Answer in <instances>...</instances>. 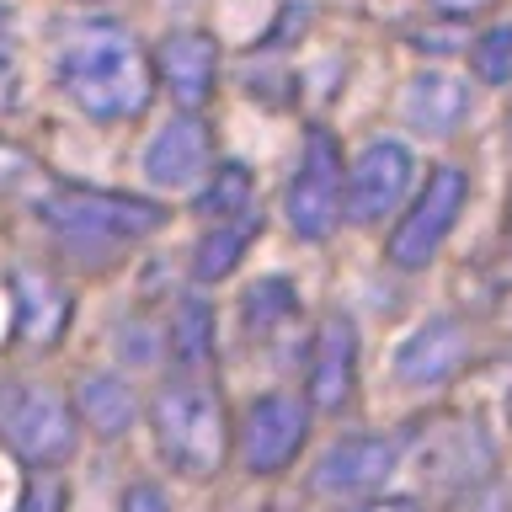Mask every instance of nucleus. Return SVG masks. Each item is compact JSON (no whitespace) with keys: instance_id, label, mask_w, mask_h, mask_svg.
<instances>
[{"instance_id":"obj_1","label":"nucleus","mask_w":512,"mask_h":512,"mask_svg":"<svg viewBox=\"0 0 512 512\" xmlns=\"http://www.w3.org/2000/svg\"><path fill=\"white\" fill-rule=\"evenodd\" d=\"M59 86L86 118L118 123V118H139V112L150 107L155 64L144 59L139 38L123 22L96 16V22L70 27V38H64Z\"/></svg>"},{"instance_id":"obj_2","label":"nucleus","mask_w":512,"mask_h":512,"mask_svg":"<svg viewBox=\"0 0 512 512\" xmlns=\"http://www.w3.org/2000/svg\"><path fill=\"white\" fill-rule=\"evenodd\" d=\"M38 219L54 230L64 256L107 267L134 240L155 235L166 224V208L144 198H123V192H102V187H48L38 198Z\"/></svg>"},{"instance_id":"obj_3","label":"nucleus","mask_w":512,"mask_h":512,"mask_svg":"<svg viewBox=\"0 0 512 512\" xmlns=\"http://www.w3.org/2000/svg\"><path fill=\"white\" fill-rule=\"evenodd\" d=\"M150 422L171 470H182L187 480L219 475L224 454H230V416H224L219 390H208L198 379L166 384L150 406Z\"/></svg>"},{"instance_id":"obj_4","label":"nucleus","mask_w":512,"mask_h":512,"mask_svg":"<svg viewBox=\"0 0 512 512\" xmlns=\"http://www.w3.org/2000/svg\"><path fill=\"white\" fill-rule=\"evenodd\" d=\"M0 443L32 470H54L75 448V411L54 384L6 379L0 384Z\"/></svg>"},{"instance_id":"obj_5","label":"nucleus","mask_w":512,"mask_h":512,"mask_svg":"<svg viewBox=\"0 0 512 512\" xmlns=\"http://www.w3.org/2000/svg\"><path fill=\"white\" fill-rule=\"evenodd\" d=\"M336 219H342V150L326 128H310L299 171L288 182V224L299 240H326Z\"/></svg>"},{"instance_id":"obj_6","label":"nucleus","mask_w":512,"mask_h":512,"mask_svg":"<svg viewBox=\"0 0 512 512\" xmlns=\"http://www.w3.org/2000/svg\"><path fill=\"white\" fill-rule=\"evenodd\" d=\"M464 198H470V176H464L459 166H438V171H432L427 187L416 192L411 214L395 224V235H390V262L406 267V272L427 267L432 256H438V246L448 240V230H454Z\"/></svg>"},{"instance_id":"obj_7","label":"nucleus","mask_w":512,"mask_h":512,"mask_svg":"<svg viewBox=\"0 0 512 512\" xmlns=\"http://www.w3.org/2000/svg\"><path fill=\"white\" fill-rule=\"evenodd\" d=\"M304 432H310V406H299L294 395H262L240 427V459L251 475H278L304 448Z\"/></svg>"},{"instance_id":"obj_8","label":"nucleus","mask_w":512,"mask_h":512,"mask_svg":"<svg viewBox=\"0 0 512 512\" xmlns=\"http://www.w3.org/2000/svg\"><path fill=\"white\" fill-rule=\"evenodd\" d=\"M411 171H416V166H411V150H406V144H395V139L363 144V155L352 160V171H347V219H352V224L384 219L400 198H406Z\"/></svg>"},{"instance_id":"obj_9","label":"nucleus","mask_w":512,"mask_h":512,"mask_svg":"<svg viewBox=\"0 0 512 512\" xmlns=\"http://www.w3.org/2000/svg\"><path fill=\"white\" fill-rule=\"evenodd\" d=\"M422 475L432 486L475 491L491 480V443L475 422H438L422 432Z\"/></svg>"},{"instance_id":"obj_10","label":"nucleus","mask_w":512,"mask_h":512,"mask_svg":"<svg viewBox=\"0 0 512 512\" xmlns=\"http://www.w3.org/2000/svg\"><path fill=\"white\" fill-rule=\"evenodd\" d=\"M400 454H406L400 438H347V443H336V448L320 454L315 491H326V496L374 491V486H384V480L400 470Z\"/></svg>"},{"instance_id":"obj_11","label":"nucleus","mask_w":512,"mask_h":512,"mask_svg":"<svg viewBox=\"0 0 512 512\" xmlns=\"http://www.w3.org/2000/svg\"><path fill=\"white\" fill-rule=\"evenodd\" d=\"M470 358V326L454 315H438L427 326H416L395 352V374L406 384H443L448 374H459Z\"/></svg>"},{"instance_id":"obj_12","label":"nucleus","mask_w":512,"mask_h":512,"mask_svg":"<svg viewBox=\"0 0 512 512\" xmlns=\"http://www.w3.org/2000/svg\"><path fill=\"white\" fill-rule=\"evenodd\" d=\"M208 155H214V139H208L203 118H171L144 150V176L155 187H192L208 171Z\"/></svg>"},{"instance_id":"obj_13","label":"nucleus","mask_w":512,"mask_h":512,"mask_svg":"<svg viewBox=\"0 0 512 512\" xmlns=\"http://www.w3.org/2000/svg\"><path fill=\"white\" fill-rule=\"evenodd\" d=\"M358 379V331L347 315H326L310 347V400L320 411H336Z\"/></svg>"},{"instance_id":"obj_14","label":"nucleus","mask_w":512,"mask_h":512,"mask_svg":"<svg viewBox=\"0 0 512 512\" xmlns=\"http://www.w3.org/2000/svg\"><path fill=\"white\" fill-rule=\"evenodd\" d=\"M155 75L166 80V91L182 107H203L208 91H214V75H219L214 38H203V32H171V38H160Z\"/></svg>"},{"instance_id":"obj_15","label":"nucleus","mask_w":512,"mask_h":512,"mask_svg":"<svg viewBox=\"0 0 512 512\" xmlns=\"http://www.w3.org/2000/svg\"><path fill=\"white\" fill-rule=\"evenodd\" d=\"M11 299H16V342L22 347H54L64 320H70V294L48 272L16 267L11 272Z\"/></svg>"},{"instance_id":"obj_16","label":"nucleus","mask_w":512,"mask_h":512,"mask_svg":"<svg viewBox=\"0 0 512 512\" xmlns=\"http://www.w3.org/2000/svg\"><path fill=\"white\" fill-rule=\"evenodd\" d=\"M464 112H470V91H464L454 75L427 70V75H416L406 86V123L416 128V134L448 139L464 123Z\"/></svg>"},{"instance_id":"obj_17","label":"nucleus","mask_w":512,"mask_h":512,"mask_svg":"<svg viewBox=\"0 0 512 512\" xmlns=\"http://www.w3.org/2000/svg\"><path fill=\"white\" fill-rule=\"evenodd\" d=\"M80 416H86L91 432L102 438H118V432L134 427V390L112 374H91L80 379Z\"/></svg>"},{"instance_id":"obj_18","label":"nucleus","mask_w":512,"mask_h":512,"mask_svg":"<svg viewBox=\"0 0 512 512\" xmlns=\"http://www.w3.org/2000/svg\"><path fill=\"white\" fill-rule=\"evenodd\" d=\"M256 230H262V214L235 219V224H214V235H203V240H198V251H192V272H198L203 283L230 278L235 262L246 256V246H251V235H256Z\"/></svg>"},{"instance_id":"obj_19","label":"nucleus","mask_w":512,"mask_h":512,"mask_svg":"<svg viewBox=\"0 0 512 512\" xmlns=\"http://www.w3.org/2000/svg\"><path fill=\"white\" fill-rule=\"evenodd\" d=\"M198 214H208L214 224H235V219H251L256 214V187H251V171L224 160L214 166V182L198 192Z\"/></svg>"},{"instance_id":"obj_20","label":"nucleus","mask_w":512,"mask_h":512,"mask_svg":"<svg viewBox=\"0 0 512 512\" xmlns=\"http://www.w3.org/2000/svg\"><path fill=\"white\" fill-rule=\"evenodd\" d=\"M171 352L182 368H203L214 358V310L203 299H182V310L171 320Z\"/></svg>"},{"instance_id":"obj_21","label":"nucleus","mask_w":512,"mask_h":512,"mask_svg":"<svg viewBox=\"0 0 512 512\" xmlns=\"http://www.w3.org/2000/svg\"><path fill=\"white\" fill-rule=\"evenodd\" d=\"M288 315H294V283L288 278H262L246 294V326L251 331H272Z\"/></svg>"},{"instance_id":"obj_22","label":"nucleus","mask_w":512,"mask_h":512,"mask_svg":"<svg viewBox=\"0 0 512 512\" xmlns=\"http://www.w3.org/2000/svg\"><path fill=\"white\" fill-rule=\"evenodd\" d=\"M470 64H475V75L486 80V86H507L512 80V22L480 32V43L470 48Z\"/></svg>"},{"instance_id":"obj_23","label":"nucleus","mask_w":512,"mask_h":512,"mask_svg":"<svg viewBox=\"0 0 512 512\" xmlns=\"http://www.w3.org/2000/svg\"><path fill=\"white\" fill-rule=\"evenodd\" d=\"M16 91H22V59H16V22H11V11L0 6V112L16 107Z\"/></svg>"},{"instance_id":"obj_24","label":"nucleus","mask_w":512,"mask_h":512,"mask_svg":"<svg viewBox=\"0 0 512 512\" xmlns=\"http://www.w3.org/2000/svg\"><path fill=\"white\" fill-rule=\"evenodd\" d=\"M59 507H64V480L54 470H32L16 512H59Z\"/></svg>"},{"instance_id":"obj_25","label":"nucleus","mask_w":512,"mask_h":512,"mask_svg":"<svg viewBox=\"0 0 512 512\" xmlns=\"http://www.w3.org/2000/svg\"><path fill=\"white\" fill-rule=\"evenodd\" d=\"M454 512H512V491L507 486H496V480H486V486H475V491H464Z\"/></svg>"},{"instance_id":"obj_26","label":"nucleus","mask_w":512,"mask_h":512,"mask_svg":"<svg viewBox=\"0 0 512 512\" xmlns=\"http://www.w3.org/2000/svg\"><path fill=\"white\" fill-rule=\"evenodd\" d=\"M118 512H166V491L150 486V480H139V486L123 491V507Z\"/></svg>"},{"instance_id":"obj_27","label":"nucleus","mask_w":512,"mask_h":512,"mask_svg":"<svg viewBox=\"0 0 512 512\" xmlns=\"http://www.w3.org/2000/svg\"><path fill=\"white\" fill-rule=\"evenodd\" d=\"M432 11H443V16H475V11H486L491 0H427Z\"/></svg>"},{"instance_id":"obj_28","label":"nucleus","mask_w":512,"mask_h":512,"mask_svg":"<svg viewBox=\"0 0 512 512\" xmlns=\"http://www.w3.org/2000/svg\"><path fill=\"white\" fill-rule=\"evenodd\" d=\"M363 512H422V507H416V502H400V496H395V502H368Z\"/></svg>"}]
</instances>
